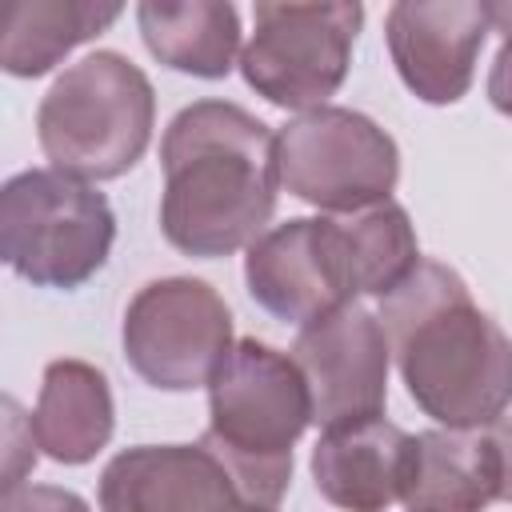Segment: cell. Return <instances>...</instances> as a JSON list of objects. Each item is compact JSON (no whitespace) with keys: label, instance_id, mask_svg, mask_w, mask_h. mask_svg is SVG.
I'll use <instances>...</instances> for the list:
<instances>
[{"label":"cell","instance_id":"6da1fadb","mask_svg":"<svg viewBox=\"0 0 512 512\" xmlns=\"http://www.w3.org/2000/svg\"><path fill=\"white\" fill-rule=\"evenodd\" d=\"M164 240L196 260L248 248L280 196L276 132L232 100H192L160 140Z\"/></svg>","mask_w":512,"mask_h":512},{"label":"cell","instance_id":"7a4b0ae2","mask_svg":"<svg viewBox=\"0 0 512 512\" xmlns=\"http://www.w3.org/2000/svg\"><path fill=\"white\" fill-rule=\"evenodd\" d=\"M392 360L416 408L440 428H492L512 404V336L440 260L380 300Z\"/></svg>","mask_w":512,"mask_h":512},{"label":"cell","instance_id":"3957f363","mask_svg":"<svg viewBox=\"0 0 512 512\" xmlns=\"http://www.w3.org/2000/svg\"><path fill=\"white\" fill-rule=\"evenodd\" d=\"M312 424V396L296 360L256 336L232 344L208 384L200 444L224 464L240 504L276 508L292 484V448Z\"/></svg>","mask_w":512,"mask_h":512},{"label":"cell","instance_id":"277c9868","mask_svg":"<svg viewBox=\"0 0 512 512\" xmlns=\"http://www.w3.org/2000/svg\"><path fill=\"white\" fill-rule=\"evenodd\" d=\"M156 92L140 64L100 48L64 68L36 108V140L56 172L116 180L148 152Z\"/></svg>","mask_w":512,"mask_h":512},{"label":"cell","instance_id":"5b68a950","mask_svg":"<svg viewBox=\"0 0 512 512\" xmlns=\"http://www.w3.org/2000/svg\"><path fill=\"white\" fill-rule=\"evenodd\" d=\"M116 244V212L104 192L56 168L16 172L0 188V256L36 288L88 284Z\"/></svg>","mask_w":512,"mask_h":512},{"label":"cell","instance_id":"8992f818","mask_svg":"<svg viewBox=\"0 0 512 512\" xmlns=\"http://www.w3.org/2000/svg\"><path fill=\"white\" fill-rule=\"evenodd\" d=\"M364 24V4H272L252 8V36L240 52L244 84L276 108L312 112L340 92L352 68V44Z\"/></svg>","mask_w":512,"mask_h":512},{"label":"cell","instance_id":"52a82bcc","mask_svg":"<svg viewBox=\"0 0 512 512\" xmlns=\"http://www.w3.org/2000/svg\"><path fill=\"white\" fill-rule=\"evenodd\" d=\"M280 184L320 212H364L392 200L400 180L396 140L364 112L324 104L276 132Z\"/></svg>","mask_w":512,"mask_h":512},{"label":"cell","instance_id":"ba28073f","mask_svg":"<svg viewBox=\"0 0 512 512\" xmlns=\"http://www.w3.org/2000/svg\"><path fill=\"white\" fill-rule=\"evenodd\" d=\"M124 360L160 392L212 384L232 352V312L224 296L196 276L148 280L124 308Z\"/></svg>","mask_w":512,"mask_h":512},{"label":"cell","instance_id":"9c48e42d","mask_svg":"<svg viewBox=\"0 0 512 512\" xmlns=\"http://www.w3.org/2000/svg\"><path fill=\"white\" fill-rule=\"evenodd\" d=\"M244 284L268 316L296 328L356 304L360 284L340 216H296L256 236L244 256Z\"/></svg>","mask_w":512,"mask_h":512},{"label":"cell","instance_id":"30bf717a","mask_svg":"<svg viewBox=\"0 0 512 512\" xmlns=\"http://www.w3.org/2000/svg\"><path fill=\"white\" fill-rule=\"evenodd\" d=\"M312 396V424L344 428L384 412L392 348L376 312L344 304L324 320L300 328L292 352Z\"/></svg>","mask_w":512,"mask_h":512},{"label":"cell","instance_id":"8fae6325","mask_svg":"<svg viewBox=\"0 0 512 512\" xmlns=\"http://www.w3.org/2000/svg\"><path fill=\"white\" fill-rule=\"evenodd\" d=\"M488 32V4L480 0H400L384 16L388 56L404 88L432 108L468 96Z\"/></svg>","mask_w":512,"mask_h":512},{"label":"cell","instance_id":"7c38bea8","mask_svg":"<svg viewBox=\"0 0 512 512\" xmlns=\"http://www.w3.org/2000/svg\"><path fill=\"white\" fill-rule=\"evenodd\" d=\"M100 512H232V476L204 444H136L100 472Z\"/></svg>","mask_w":512,"mask_h":512},{"label":"cell","instance_id":"4fadbf2b","mask_svg":"<svg viewBox=\"0 0 512 512\" xmlns=\"http://www.w3.org/2000/svg\"><path fill=\"white\" fill-rule=\"evenodd\" d=\"M412 452L416 436L384 416L328 428L312 448L316 492L340 512H384L404 500Z\"/></svg>","mask_w":512,"mask_h":512},{"label":"cell","instance_id":"5bb4252c","mask_svg":"<svg viewBox=\"0 0 512 512\" xmlns=\"http://www.w3.org/2000/svg\"><path fill=\"white\" fill-rule=\"evenodd\" d=\"M500 500V452L488 428H428L416 436L404 484L408 512H484Z\"/></svg>","mask_w":512,"mask_h":512},{"label":"cell","instance_id":"9a60e30c","mask_svg":"<svg viewBox=\"0 0 512 512\" xmlns=\"http://www.w3.org/2000/svg\"><path fill=\"white\" fill-rule=\"evenodd\" d=\"M32 436L56 464H88L116 432L108 376L88 360H52L32 408Z\"/></svg>","mask_w":512,"mask_h":512},{"label":"cell","instance_id":"2e32d148","mask_svg":"<svg viewBox=\"0 0 512 512\" xmlns=\"http://www.w3.org/2000/svg\"><path fill=\"white\" fill-rule=\"evenodd\" d=\"M136 28L164 68L196 80H224L244 52L240 12L228 0H144Z\"/></svg>","mask_w":512,"mask_h":512},{"label":"cell","instance_id":"e0dca14e","mask_svg":"<svg viewBox=\"0 0 512 512\" xmlns=\"http://www.w3.org/2000/svg\"><path fill=\"white\" fill-rule=\"evenodd\" d=\"M120 20V4L92 0H20L8 8L0 36V68L20 80L52 72L72 48L88 44Z\"/></svg>","mask_w":512,"mask_h":512},{"label":"cell","instance_id":"ac0fdd59","mask_svg":"<svg viewBox=\"0 0 512 512\" xmlns=\"http://www.w3.org/2000/svg\"><path fill=\"white\" fill-rule=\"evenodd\" d=\"M0 512H92L88 500L56 484H12L0 492Z\"/></svg>","mask_w":512,"mask_h":512},{"label":"cell","instance_id":"d6986e66","mask_svg":"<svg viewBox=\"0 0 512 512\" xmlns=\"http://www.w3.org/2000/svg\"><path fill=\"white\" fill-rule=\"evenodd\" d=\"M488 104L504 116H512V40L500 44L492 68H488Z\"/></svg>","mask_w":512,"mask_h":512},{"label":"cell","instance_id":"ffe728a7","mask_svg":"<svg viewBox=\"0 0 512 512\" xmlns=\"http://www.w3.org/2000/svg\"><path fill=\"white\" fill-rule=\"evenodd\" d=\"M488 432H492L496 452H500V500L512 504V416L504 412Z\"/></svg>","mask_w":512,"mask_h":512},{"label":"cell","instance_id":"44dd1931","mask_svg":"<svg viewBox=\"0 0 512 512\" xmlns=\"http://www.w3.org/2000/svg\"><path fill=\"white\" fill-rule=\"evenodd\" d=\"M488 24H492V32H500L504 40H512V0L488 4Z\"/></svg>","mask_w":512,"mask_h":512},{"label":"cell","instance_id":"7402d4cb","mask_svg":"<svg viewBox=\"0 0 512 512\" xmlns=\"http://www.w3.org/2000/svg\"><path fill=\"white\" fill-rule=\"evenodd\" d=\"M232 512H276V508H256V504H236Z\"/></svg>","mask_w":512,"mask_h":512}]
</instances>
